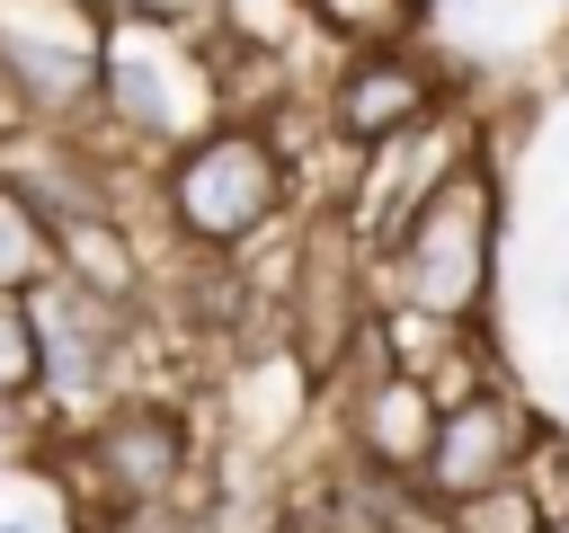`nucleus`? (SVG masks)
Returning a JSON list of instances; mask_svg holds the SVG:
<instances>
[{
    "label": "nucleus",
    "mask_w": 569,
    "mask_h": 533,
    "mask_svg": "<svg viewBox=\"0 0 569 533\" xmlns=\"http://www.w3.org/2000/svg\"><path fill=\"white\" fill-rule=\"evenodd\" d=\"M116 27H151V36H178V44H213L231 27L240 0H98Z\"/></svg>",
    "instance_id": "2eb2a0df"
},
{
    "label": "nucleus",
    "mask_w": 569,
    "mask_h": 533,
    "mask_svg": "<svg viewBox=\"0 0 569 533\" xmlns=\"http://www.w3.org/2000/svg\"><path fill=\"white\" fill-rule=\"evenodd\" d=\"M53 275V222H44V204L0 169V293H27V284H44Z\"/></svg>",
    "instance_id": "f8f14e48"
},
{
    "label": "nucleus",
    "mask_w": 569,
    "mask_h": 533,
    "mask_svg": "<svg viewBox=\"0 0 569 533\" xmlns=\"http://www.w3.org/2000/svg\"><path fill=\"white\" fill-rule=\"evenodd\" d=\"M542 409L516 391V382H480L462 400H445V426H436V453L418 471L427 506H453V497H480L498 480H525L542 462Z\"/></svg>",
    "instance_id": "0eeeda50"
},
{
    "label": "nucleus",
    "mask_w": 569,
    "mask_h": 533,
    "mask_svg": "<svg viewBox=\"0 0 569 533\" xmlns=\"http://www.w3.org/2000/svg\"><path fill=\"white\" fill-rule=\"evenodd\" d=\"M44 400V346H36V302L0 293V418Z\"/></svg>",
    "instance_id": "4468645a"
},
{
    "label": "nucleus",
    "mask_w": 569,
    "mask_h": 533,
    "mask_svg": "<svg viewBox=\"0 0 569 533\" xmlns=\"http://www.w3.org/2000/svg\"><path fill=\"white\" fill-rule=\"evenodd\" d=\"M107 9L98 0H0V71L27 89L44 133H71L98 115L107 89Z\"/></svg>",
    "instance_id": "39448f33"
},
{
    "label": "nucleus",
    "mask_w": 569,
    "mask_h": 533,
    "mask_svg": "<svg viewBox=\"0 0 569 533\" xmlns=\"http://www.w3.org/2000/svg\"><path fill=\"white\" fill-rule=\"evenodd\" d=\"M0 533H36V524H27V515H0Z\"/></svg>",
    "instance_id": "f3484780"
},
{
    "label": "nucleus",
    "mask_w": 569,
    "mask_h": 533,
    "mask_svg": "<svg viewBox=\"0 0 569 533\" xmlns=\"http://www.w3.org/2000/svg\"><path fill=\"white\" fill-rule=\"evenodd\" d=\"M151 187H160V222L178 231V249H196V258H249V240L276 231V213L293 204V160L276 142V124L222 115L196 142H178Z\"/></svg>",
    "instance_id": "f03ea898"
},
{
    "label": "nucleus",
    "mask_w": 569,
    "mask_h": 533,
    "mask_svg": "<svg viewBox=\"0 0 569 533\" xmlns=\"http://www.w3.org/2000/svg\"><path fill=\"white\" fill-rule=\"evenodd\" d=\"M27 302H36V346H44V400H62V409H107V400H124L116 382H124V302H98V293H80L71 275H44V284H27Z\"/></svg>",
    "instance_id": "6e6552de"
},
{
    "label": "nucleus",
    "mask_w": 569,
    "mask_h": 533,
    "mask_svg": "<svg viewBox=\"0 0 569 533\" xmlns=\"http://www.w3.org/2000/svg\"><path fill=\"white\" fill-rule=\"evenodd\" d=\"M18 142H44V115L27 107V89L0 71V151H18Z\"/></svg>",
    "instance_id": "dca6fc26"
},
{
    "label": "nucleus",
    "mask_w": 569,
    "mask_h": 533,
    "mask_svg": "<svg viewBox=\"0 0 569 533\" xmlns=\"http://www.w3.org/2000/svg\"><path fill=\"white\" fill-rule=\"evenodd\" d=\"M462 9H480V0H462Z\"/></svg>",
    "instance_id": "6ab92c4d"
},
{
    "label": "nucleus",
    "mask_w": 569,
    "mask_h": 533,
    "mask_svg": "<svg viewBox=\"0 0 569 533\" xmlns=\"http://www.w3.org/2000/svg\"><path fill=\"white\" fill-rule=\"evenodd\" d=\"M498 160L471 151L418 213L409 231L373 258V302L391 293V311L436 320V329H480L489 311V275H498Z\"/></svg>",
    "instance_id": "f257e3e1"
},
{
    "label": "nucleus",
    "mask_w": 569,
    "mask_h": 533,
    "mask_svg": "<svg viewBox=\"0 0 569 533\" xmlns=\"http://www.w3.org/2000/svg\"><path fill=\"white\" fill-rule=\"evenodd\" d=\"M560 515H569V497H560L542 471H525V480H498V489H480V497L436 506V533H551Z\"/></svg>",
    "instance_id": "9b49d317"
},
{
    "label": "nucleus",
    "mask_w": 569,
    "mask_h": 533,
    "mask_svg": "<svg viewBox=\"0 0 569 533\" xmlns=\"http://www.w3.org/2000/svg\"><path fill=\"white\" fill-rule=\"evenodd\" d=\"M53 275H71L98 302H142V240L116 213H62L53 222Z\"/></svg>",
    "instance_id": "9d476101"
},
{
    "label": "nucleus",
    "mask_w": 569,
    "mask_h": 533,
    "mask_svg": "<svg viewBox=\"0 0 569 533\" xmlns=\"http://www.w3.org/2000/svg\"><path fill=\"white\" fill-rule=\"evenodd\" d=\"M373 311H382L373 302V249H365L347 204H320L293 240V284H284V338L311 364V382H329L347 364V346L365 338Z\"/></svg>",
    "instance_id": "423d86ee"
},
{
    "label": "nucleus",
    "mask_w": 569,
    "mask_h": 533,
    "mask_svg": "<svg viewBox=\"0 0 569 533\" xmlns=\"http://www.w3.org/2000/svg\"><path fill=\"white\" fill-rule=\"evenodd\" d=\"M98 115H107L124 142H151V151L169 160L178 142H196L204 124L231 115V98H222V80H213V44H178V36H151V27H116V36H107Z\"/></svg>",
    "instance_id": "20e7f679"
},
{
    "label": "nucleus",
    "mask_w": 569,
    "mask_h": 533,
    "mask_svg": "<svg viewBox=\"0 0 569 533\" xmlns=\"http://www.w3.org/2000/svg\"><path fill=\"white\" fill-rule=\"evenodd\" d=\"M302 18H320L347 53H365V44H418V27H427V0H293Z\"/></svg>",
    "instance_id": "ddd939ff"
},
{
    "label": "nucleus",
    "mask_w": 569,
    "mask_h": 533,
    "mask_svg": "<svg viewBox=\"0 0 569 533\" xmlns=\"http://www.w3.org/2000/svg\"><path fill=\"white\" fill-rule=\"evenodd\" d=\"M196 471H204V453H196L187 409H169V400H151V391L107 400V409L89 418L80 453L62 462L71 497H80V533L107 524V515H133V506H204V497H196Z\"/></svg>",
    "instance_id": "7ed1b4c3"
},
{
    "label": "nucleus",
    "mask_w": 569,
    "mask_h": 533,
    "mask_svg": "<svg viewBox=\"0 0 569 533\" xmlns=\"http://www.w3.org/2000/svg\"><path fill=\"white\" fill-rule=\"evenodd\" d=\"M427 115H445V71L418 44H365V53H347V71L320 98V124L347 151H382V142L418 133Z\"/></svg>",
    "instance_id": "1a4fd4ad"
},
{
    "label": "nucleus",
    "mask_w": 569,
    "mask_h": 533,
    "mask_svg": "<svg viewBox=\"0 0 569 533\" xmlns=\"http://www.w3.org/2000/svg\"><path fill=\"white\" fill-rule=\"evenodd\" d=\"M551 533H569V515H560V524H551Z\"/></svg>",
    "instance_id": "a211bd4d"
}]
</instances>
